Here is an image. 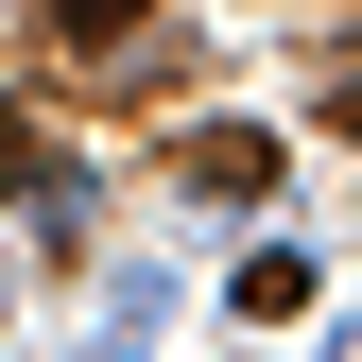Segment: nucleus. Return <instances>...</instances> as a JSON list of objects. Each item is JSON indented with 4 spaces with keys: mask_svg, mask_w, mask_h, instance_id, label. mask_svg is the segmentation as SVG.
<instances>
[{
    "mask_svg": "<svg viewBox=\"0 0 362 362\" xmlns=\"http://www.w3.org/2000/svg\"><path fill=\"white\" fill-rule=\"evenodd\" d=\"M173 190H207V207H259V190H276V139H259V121H207V139H173Z\"/></svg>",
    "mask_w": 362,
    "mask_h": 362,
    "instance_id": "f257e3e1",
    "label": "nucleus"
},
{
    "mask_svg": "<svg viewBox=\"0 0 362 362\" xmlns=\"http://www.w3.org/2000/svg\"><path fill=\"white\" fill-rule=\"evenodd\" d=\"M224 293H242V328H293V310H310V259H293V242H259Z\"/></svg>",
    "mask_w": 362,
    "mask_h": 362,
    "instance_id": "f03ea898",
    "label": "nucleus"
},
{
    "mask_svg": "<svg viewBox=\"0 0 362 362\" xmlns=\"http://www.w3.org/2000/svg\"><path fill=\"white\" fill-rule=\"evenodd\" d=\"M156 0H35V35H52V52H104V35H139Z\"/></svg>",
    "mask_w": 362,
    "mask_h": 362,
    "instance_id": "7ed1b4c3",
    "label": "nucleus"
},
{
    "mask_svg": "<svg viewBox=\"0 0 362 362\" xmlns=\"http://www.w3.org/2000/svg\"><path fill=\"white\" fill-rule=\"evenodd\" d=\"M328 121H345V139H362V86H345V104H328Z\"/></svg>",
    "mask_w": 362,
    "mask_h": 362,
    "instance_id": "20e7f679",
    "label": "nucleus"
}]
</instances>
